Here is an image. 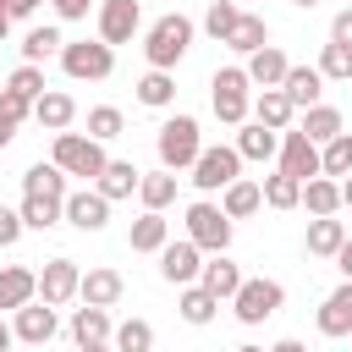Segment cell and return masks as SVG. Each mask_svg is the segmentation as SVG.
Segmentation results:
<instances>
[{
  "instance_id": "obj_1",
  "label": "cell",
  "mask_w": 352,
  "mask_h": 352,
  "mask_svg": "<svg viewBox=\"0 0 352 352\" xmlns=\"http://www.w3.org/2000/svg\"><path fill=\"white\" fill-rule=\"evenodd\" d=\"M187 44H192V22H187L182 11H165V16L148 28L143 55H148V66H154V72H170V66L187 55Z\"/></svg>"
},
{
  "instance_id": "obj_2",
  "label": "cell",
  "mask_w": 352,
  "mask_h": 352,
  "mask_svg": "<svg viewBox=\"0 0 352 352\" xmlns=\"http://www.w3.org/2000/svg\"><path fill=\"white\" fill-rule=\"evenodd\" d=\"M160 165L176 176V170H192V160L204 154V138H198V121L192 116H170L165 126H160Z\"/></svg>"
},
{
  "instance_id": "obj_3",
  "label": "cell",
  "mask_w": 352,
  "mask_h": 352,
  "mask_svg": "<svg viewBox=\"0 0 352 352\" xmlns=\"http://www.w3.org/2000/svg\"><path fill=\"white\" fill-rule=\"evenodd\" d=\"M60 66L77 82H104L116 72V50L99 44V38H77V44H60Z\"/></svg>"
},
{
  "instance_id": "obj_4",
  "label": "cell",
  "mask_w": 352,
  "mask_h": 352,
  "mask_svg": "<svg viewBox=\"0 0 352 352\" xmlns=\"http://www.w3.org/2000/svg\"><path fill=\"white\" fill-rule=\"evenodd\" d=\"M236 176H242V154H236L231 143H214V148H204V154L192 160V187H198V192H226Z\"/></svg>"
},
{
  "instance_id": "obj_5",
  "label": "cell",
  "mask_w": 352,
  "mask_h": 352,
  "mask_svg": "<svg viewBox=\"0 0 352 352\" xmlns=\"http://www.w3.org/2000/svg\"><path fill=\"white\" fill-rule=\"evenodd\" d=\"M280 302H286V286L280 280H248L242 275V286H236V297H231V308H236V319L242 324H264L270 314H280Z\"/></svg>"
},
{
  "instance_id": "obj_6",
  "label": "cell",
  "mask_w": 352,
  "mask_h": 352,
  "mask_svg": "<svg viewBox=\"0 0 352 352\" xmlns=\"http://www.w3.org/2000/svg\"><path fill=\"white\" fill-rule=\"evenodd\" d=\"M209 88H214V116H220L226 126H242L248 110H253V99H248V88H253L248 72H242V66H226V72H214Z\"/></svg>"
},
{
  "instance_id": "obj_7",
  "label": "cell",
  "mask_w": 352,
  "mask_h": 352,
  "mask_svg": "<svg viewBox=\"0 0 352 352\" xmlns=\"http://www.w3.org/2000/svg\"><path fill=\"white\" fill-rule=\"evenodd\" d=\"M50 165H60L66 176H99L104 170V148L94 143V138H82V132H55V160Z\"/></svg>"
},
{
  "instance_id": "obj_8",
  "label": "cell",
  "mask_w": 352,
  "mask_h": 352,
  "mask_svg": "<svg viewBox=\"0 0 352 352\" xmlns=\"http://www.w3.org/2000/svg\"><path fill=\"white\" fill-rule=\"evenodd\" d=\"M187 242L198 253H226L231 248V220L214 209V204H192L187 209Z\"/></svg>"
},
{
  "instance_id": "obj_9",
  "label": "cell",
  "mask_w": 352,
  "mask_h": 352,
  "mask_svg": "<svg viewBox=\"0 0 352 352\" xmlns=\"http://www.w3.org/2000/svg\"><path fill=\"white\" fill-rule=\"evenodd\" d=\"M198 270H204V253H198L187 236L160 248V275H165L170 286H198Z\"/></svg>"
},
{
  "instance_id": "obj_10",
  "label": "cell",
  "mask_w": 352,
  "mask_h": 352,
  "mask_svg": "<svg viewBox=\"0 0 352 352\" xmlns=\"http://www.w3.org/2000/svg\"><path fill=\"white\" fill-rule=\"evenodd\" d=\"M77 280H82V270H77L72 258H50L44 275H38V302H44V308L72 302V297H77Z\"/></svg>"
},
{
  "instance_id": "obj_11",
  "label": "cell",
  "mask_w": 352,
  "mask_h": 352,
  "mask_svg": "<svg viewBox=\"0 0 352 352\" xmlns=\"http://www.w3.org/2000/svg\"><path fill=\"white\" fill-rule=\"evenodd\" d=\"M138 22H143V11H138V0H104L99 6V44H126L132 33H138Z\"/></svg>"
},
{
  "instance_id": "obj_12",
  "label": "cell",
  "mask_w": 352,
  "mask_h": 352,
  "mask_svg": "<svg viewBox=\"0 0 352 352\" xmlns=\"http://www.w3.org/2000/svg\"><path fill=\"white\" fill-rule=\"evenodd\" d=\"M60 220H72L77 231H104V226H110V204H104L94 187H82V192H66Z\"/></svg>"
},
{
  "instance_id": "obj_13",
  "label": "cell",
  "mask_w": 352,
  "mask_h": 352,
  "mask_svg": "<svg viewBox=\"0 0 352 352\" xmlns=\"http://www.w3.org/2000/svg\"><path fill=\"white\" fill-rule=\"evenodd\" d=\"M280 176H292V182H314L319 176V148L302 132H286L280 138Z\"/></svg>"
},
{
  "instance_id": "obj_14",
  "label": "cell",
  "mask_w": 352,
  "mask_h": 352,
  "mask_svg": "<svg viewBox=\"0 0 352 352\" xmlns=\"http://www.w3.org/2000/svg\"><path fill=\"white\" fill-rule=\"evenodd\" d=\"M138 176H143V170H138L132 160H104V170L94 176V192H99L104 204H116V198H132V192H138Z\"/></svg>"
},
{
  "instance_id": "obj_15",
  "label": "cell",
  "mask_w": 352,
  "mask_h": 352,
  "mask_svg": "<svg viewBox=\"0 0 352 352\" xmlns=\"http://www.w3.org/2000/svg\"><path fill=\"white\" fill-rule=\"evenodd\" d=\"M55 330H60V324H55V308H44V302H28V308H16V324H11V336H16V341H28V346H44Z\"/></svg>"
},
{
  "instance_id": "obj_16",
  "label": "cell",
  "mask_w": 352,
  "mask_h": 352,
  "mask_svg": "<svg viewBox=\"0 0 352 352\" xmlns=\"http://www.w3.org/2000/svg\"><path fill=\"white\" fill-rule=\"evenodd\" d=\"M280 94L292 99V110H314V104H319V94H324L319 66H292V72H286V82H280Z\"/></svg>"
},
{
  "instance_id": "obj_17",
  "label": "cell",
  "mask_w": 352,
  "mask_h": 352,
  "mask_svg": "<svg viewBox=\"0 0 352 352\" xmlns=\"http://www.w3.org/2000/svg\"><path fill=\"white\" fill-rule=\"evenodd\" d=\"M72 116H77V104H72V94H60V88H44V94L33 99V121H38L44 132H66Z\"/></svg>"
},
{
  "instance_id": "obj_18",
  "label": "cell",
  "mask_w": 352,
  "mask_h": 352,
  "mask_svg": "<svg viewBox=\"0 0 352 352\" xmlns=\"http://www.w3.org/2000/svg\"><path fill=\"white\" fill-rule=\"evenodd\" d=\"M121 292H126V286H121V275H116V270H88V275L77 280V297H82L88 308H116V302H121Z\"/></svg>"
},
{
  "instance_id": "obj_19",
  "label": "cell",
  "mask_w": 352,
  "mask_h": 352,
  "mask_svg": "<svg viewBox=\"0 0 352 352\" xmlns=\"http://www.w3.org/2000/svg\"><path fill=\"white\" fill-rule=\"evenodd\" d=\"M33 297H38V275L22 270V264H6V270H0V308L16 314V308H28Z\"/></svg>"
},
{
  "instance_id": "obj_20",
  "label": "cell",
  "mask_w": 352,
  "mask_h": 352,
  "mask_svg": "<svg viewBox=\"0 0 352 352\" xmlns=\"http://www.w3.org/2000/svg\"><path fill=\"white\" fill-rule=\"evenodd\" d=\"M242 72H248V82H258V88H280V82H286V72H292V60H286L275 44H264L258 55H248V66H242Z\"/></svg>"
},
{
  "instance_id": "obj_21",
  "label": "cell",
  "mask_w": 352,
  "mask_h": 352,
  "mask_svg": "<svg viewBox=\"0 0 352 352\" xmlns=\"http://www.w3.org/2000/svg\"><path fill=\"white\" fill-rule=\"evenodd\" d=\"M198 286H204L214 302H220V297H236V286H242V270H236L226 253H214V258L198 270Z\"/></svg>"
},
{
  "instance_id": "obj_22",
  "label": "cell",
  "mask_w": 352,
  "mask_h": 352,
  "mask_svg": "<svg viewBox=\"0 0 352 352\" xmlns=\"http://www.w3.org/2000/svg\"><path fill=\"white\" fill-rule=\"evenodd\" d=\"M346 330H352V280H341L319 308V336H346Z\"/></svg>"
},
{
  "instance_id": "obj_23",
  "label": "cell",
  "mask_w": 352,
  "mask_h": 352,
  "mask_svg": "<svg viewBox=\"0 0 352 352\" xmlns=\"http://www.w3.org/2000/svg\"><path fill=\"white\" fill-rule=\"evenodd\" d=\"M22 192L28 198H55V204H66V170L60 165H28V176H22Z\"/></svg>"
},
{
  "instance_id": "obj_24",
  "label": "cell",
  "mask_w": 352,
  "mask_h": 352,
  "mask_svg": "<svg viewBox=\"0 0 352 352\" xmlns=\"http://www.w3.org/2000/svg\"><path fill=\"white\" fill-rule=\"evenodd\" d=\"M126 242H132V253H160V248L170 242V226H165V214H154V209H143V214L132 220V231H126Z\"/></svg>"
},
{
  "instance_id": "obj_25",
  "label": "cell",
  "mask_w": 352,
  "mask_h": 352,
  "mask_svg": "<svg viewBox=\"0 0 352 352\" xmlns=\"http://www.w3.org/2000/svg\"><path fill=\"white\" fill-rule=\"evenodd\" d=\"M242 160H270V154H280V132H270V126H258V121H242V132H236V143H231Z\"/></svg>"
},
{
  "instance_id": "obj_26",
  "label": "cell",
  "mask_w": 352,
  "mask_h": 352,
  "mask_svg": "<svg viewBox=\"0 0 352 352\" xmlns=\"http://www.w3.org/2000/svg\"><path fill=\"white\" fill-rule=\"evenodd\" d=\"M72 341L77 346H99V341H110V308H77L72 314Z\"/></svg>"
},
{
  "instance_id": "obj_27",
  "label": "cell",
  "mask_w": 352,
  "mask_h": 352,
  "mask_svg": "<svg viewBox=\"0 0 352 352\" xmlns=\"http://www.w3.org/2000/svg\"><path fill=\"white\" fill-rule=\"evenodd\" d=\"M253 116H258V126H270V132H286L297 110H292V99H286L280 88H264V94L253 99Z\"/></svg>"
},
{
  "instance_id": "obj_28",
  "label": "cell",
  "mask_w": 352,
  "mask_h": 352,
  "mask_svg": "<svg viewBox=\"0 0 352 352\" xmlns=\"http://www.w3.org/2000/svg\"><path fill=\"white\" fill-rule=\"evenodd\" d=\"M314 148H324L330 138H341V110H330V104H314V110H302V126H297Z\"/></svg>"
},
{
  "instance_id": "obj_29",
  "label": "cell",
  "mask_w": 352,
  "mask_h": 352,
  "mask_svg": "<svg viewBox=\"0 0 352 352\" xmlns=\"http://www.w3.org/2000/svg\"><path fill=\"white\" fill-rule=\"evenodd\" d=\"M258 204H264L258 182H242V176H236V182H231V187L220 192V214H226V220H248V214H253Z\"/></svg>"
},
{
  "instance_id": "obj_30",
  "label": "cell",
  "mask_w": 352,
  "mask_h": 352,
  "mask_svg": "<svg viewBox=\"0 0 352 352\" xmlns=\"http://www.w3.org/2000/svg\"><path fill=\"white\" fill-rule=\"evenodd\" d=\"M226 44H231V50H242V55H258V50L270 44V22H264V16H253V11H242Z\"/></svg>"
},
{
  "instance_id": "obj_31",
  "label": "cell",
  "mask_w": 352,
  "mask_h": 352,
  "mask_svg": "<svg viewBox=\"0 0 352 352\" xmlns=\"http://www.w3.org/2000/svg\"><path fill=\"white\" fill-rule=\"evenodd\" d=\"M302 204H308V214H314V220L336 214V209H341V182H330V176H314V182H302Z\"/></svg>"
},
{
  "instance_id": "obj_32",
  "label": "cell",
  "mask_w": 352,
  "mask_h": 352,
  "mask_svg": "<svg viewBox=\"0 0 352 352\" xmlns=\"http://www.w3.org/2000/svg\"><path fill=\"white\" fill-rule=\"evenodd\" d=\"M346 242V226L336 220V214H324V220H308V253L314 258H336V248Z\"/></svg>"
},
{
  "instance_id": "obj_33",
  "label": "cell",
  "mask_w": 352,
  "mask_h": 352,
  "mask_svg": "<svg viewBox=\"0 0 352 352\" xmlns=\"http://www.w3.org/2000/svg\"><path fill=\"white\" fill-rule=\"evenodd\" d=\"M138 198H143V209H165L170 198H176V176L170 170H154V176H138Z\"/></svg>"
},
{
  "instance_id": "obj_34",
  "label": "cell",
  "mask_w": 352,
  "mask_h": 352,
  "mask_svg": "<svg viewBox=\"0 0 352 352\" xmlns=\"http://www.w3.org/2000/svg\"><path fill=\"white\" fill-rule=\"evenodd\" d=\"M258 192H264V204H270V209H297V204H302V182L280 176V170H275V176H264V182H258Z\"/></svg>"
},
{
  "instance_id": "obj_35",
  "label": "cell",
  "mask_w": 352,
  "mask_h": 352,
  "mask_svg": "<svg viewBox=\"0 0 352 352\" xmlns=\"http://www.w3.org/2000/svg\"><path fill=\"white\" fill-rule=\"evenodd\" d=\"M110 346H116V352H148V346H154V324H148V319H126V324L110 330Z\"/></svg>"
},
{
  "instance_id": "obj_36",
  "label": "cell",
  "mask_w": 352,
  "mask_h": 352,
  "mask_svg": "<svg viewBox=\"0 0 352 352\" xmlns=\"http://www.w3.org/2000/svg\"><path fill=\"white\" fill-rule=\"evenodd\" d=\"M346 170H352V132H341L319 148V176H346Z\"/></svg>"
},
{
  "instance_id": "obj_37",
  "label": "cell",
  "mask_w": 352,
  "mask_h": 352,
  "mask_svg": "<svg viewBox=\"0 0 352 352\" xmlns=\"http://www.w3.org/2000/svg\"><path fill=\"white\" fill-rule=\"evenodd\" d=\"M28 116H33V104H28V99H16L11 88H0V148L16 138V126H22Z\"/></svg>"
},
{
  "instance_id": "obj_38",
  "label": "cell",
  "mask_w": 352,
  "mask_h": 352,
  "mask_svg": "<svg viewBox=\"0 0 352 352\" xmlns=\"http://www.w3.org/2000/svg\"><path fill=\"white\" fill-rule=\"evenodd\" d=\"M176 308H182V319H187V324H209L220 302H214L204 286H182V302H176Z\"/></svg>"
},
{
  "instance_id": "obj_39",
  "label": "cell",
  "mask_w": 352,
  "mask_h": 352,
  "mask_svg": "<svg viewBox=\"0 0 352 352\" xmlns=\"http://www.w3.org/2000/svg\"><path fill=\"white\" fill-rule=\"evenodd\" d=\"M60 44H66V38H60L55 28H33V33L22 38V55H28V66H38V60H50V55H60Z\"/></svg>"
},
{
  "instance_id": "obj_40",
  "label": "cell",
  "mask_w": 352,
  "mask_h": 352,
  "mask_svg": "<svg viewBox=\"0 0 352 352\" xmlns=\"http://www.w3.org/2000/svg\"><path fill=\"white\" fill-rule=\"evenodd\" d=\"M138 99H143L148 110H165V104L176 99V82H170V72H148V77L138 82Z\"/></svg>"
},
{
  "instance_id": "obj_41",
  "label": "cell",
  "mask_w": 352,
  "mask_h": 352,
  "mask_svg": "<svg viewBox=\"0 0 352 352\" xmlns=\"http://www.w3.org/2000/svg\"><path fill=\"white\" fill-rule=\"evenodd\" d=\"M16 214H22V226L50 231V226L60 220V204H55V198H28V192H22V209H16Z\"/></svg>"
},
{
  "instance_id": "obj_42",
  "label": "cell",
  "mask_w": 352,
  "mask_h": 352,
  "mask_svg": "<svg viewBox=\"0 0 352 352\" xmlns=\"http://www.w3.org/2000/svg\"><path fill=\"white\" fill-rule=\"evenodd\" d=\"M319 77L352 82V50H346V44H324V50H319Z\"/></svg>"
},
{
  "instance_id": "obj_43",
  "label": "cell",
  "mask_w": 352,
  "mask_h": 352,
  "mask_svg": "<svg viewBox=\"0 0 352 352\" xmlns=\"http://www.w3.org/2000/svg\"><path fill=\"white\" fill-rule=\"evenodd\" d=\"M88 138H94V143L121 138V110H116V104H94V110H88Z\"/></svg>"
},
{
  "instance_id": "obj_44",
  "label": "cell",
  "mask_w": 352,
  "mask_h": 352,
  "mask_svg": "<svg viewBox=\"0 0 352 352\" xmlns=\"http://www.w3.org/2000/svg\"><path fill=\"white\" fill-rule=\"evenodd\" d=\"M236 16H242V11H236L231 0H214V6L204 11V28H209V33H214V38L226 44V38H231V28H236Z\"/></svg>"
},
{
  "instance_id": "obj_45",
  "label": "cell",
  "mask_w": 352,
  "mask_h": 352,
  "mask_svg": "<svg viewBox=\"0 0 352 352\" xmlns=\"http://www.w3.org/2000/svg\"><path fill=\"white\" fill-rule=\"evenodd\" d=\"M6 88H11L16 99H28V104H33V99L44 94V72H38V66H16V72L6 77Z\"/></svg>"
},
{
  "instance_id": "obj_46",
  "label": "cell",
  "mask_w": 352,
  "mask_h": 352,
  "mask_svg": "<svg viewBox=\"0 0 352 352\" xmlns=\"http://www.w3.org/2000/svg\"><path fill=\"white\" fill-rule=\"evenodd\" d=\"M22 231H28V226H22V214H16V209H6V204H0V248H11V242H16V236H22Z\"/></svg>"
},
{
  "instance_id": "obj_47",
  "label": "cell",
  "mask_w": 352,
  "mask_h": 352,
  "mask_svg": "<svg viewBox=\"0 0 352 352\" xmlns=\"http://www.w3.org/2000/svg\"><path fill=\"white\" fill-rule=\"evenodd\" d=\"M330 44H346V50H352V6H346V11L330 22Z\"/></svg>"
},
{
  "instance_id": "obj_48",
  "label": "cell",
  "mask_w": 352,
  "mask_h": 352,
  "mask_svg": "<svg viewBox=\"0 0 352 352\" xmlns=\"http://www.w3.org/2000/svg\"><path fill=\"white\" fill-rule=\"evenodd\" d=\"M50 6H55L60 22H82V16H88V0H50Z\"/></svg>"
},
{
  "instance_id": "obj_49",
  "label": "cell",
  "mask_w": 352,
  "mask_h": 352,
  "mask_svg": "<svg viewBox=\"0 0 352 352\" xmlns=\"http://www.w3.org/2000/svg\"><path fill=\"white\" fill-rule=\"evenodd\" d=\"M336 270H341V275H346V280H352V236H346V242H341V248H336Z\"/></svg>"
},
{
  "instance_id": "obj_50",
  "label": "cell",
  "mask_w": 352,
  "mask_h": 352,
  "mask_svg": "<svg viewBox=\"0 0 352 352\" xmlns=\"http://www.w3.org/2000/svg\"><path fill=\"white\" fill-rule=\"evenodd\" d=\"M38 6H44V0H6V11H11V22H16V16H28V11H38Z\"/></svg>"
},
{
  "instance_id": "obj_51",
  "label": "cell",
  "mask_w": 352,
  "mask_h": 352,
  "mask_svg": "<svg viewBox=\"0 0 352 352\" xmlns=\"http://www.w3.org/2000/svg\"><path fill=\"white\" fill-rule=\"evenodd\" d=\"M270 352H308V346H302V341H275Z\"/></svg>"
},
{
  "instance_id": "obj_52",
  "label": "cell",
  "mask_w": 352,
  "mask_h": 352,
  "mask_svg": "<svg viewBox=\"0 0 352 352\" xmlns=\"http://www.w3.org/2000/svg\"><path fill=\"white\" fill-rule=\"evenodd\" d=\"M6 33H11V11H6V0H0V44H6Z\"/></svg>"
},
{
  "instance_id": "obj_53",
  "label": "cell",
  "mask_w": 352,
  "mask_h": 352,
  "mask_svg": "<svg viewBox=\"0 0 352 352\" xmlns=\"http://www.w3.org/2000/svg\"><path fill=\"white\" fill-rule=\"evenodd\" d=\"M6 346H11V324L0 319V352H6Z\"/></svg>"
},
{
  "instance_id": "obj_54",
  "label": "cell",
  "mask_w": 352,
  "mask_h": 352,
  "mask_svg": "<svg viewBox=\"0 0 352 352\" xmlns=\"http://www.w3.org/2000/svg\"><path fill=\"white\" fill-rule=\"evenodd\" d=\"M341 204H346V209H352V176H346V182H341Z\"/></svg>"
},
{
  "instance_id": "obj_55",
  "label": "cell",
  "mask_w": 352,
  "mask_h": 352,
  "mask_svg": "<svg viewBox=\"0 0 352 352\" xmlns=\"http://www.w3.org/2000/svg\"><path fill=\"white\" fill-rule=\"evenodd\" d=\"M77 352H116V346H110V341H99V346H77Z\"/></svg>"
},
{
  "instance_id": "obj_56",
  "label": "cell",
  "mask_w": 352,
  "mask_h": 352,
  "mask_svg": "<svg viewBox=\"0 0 352 352\" xmlns=\"http://www.w3.org/2000/svg\"><path fill=\"white\" fill-rule=\"evenodd\" d=\"M292 6H302V11H314V6H319V0H292Z\"/></svg>"
},
{
  "instance_id": "obj_57",
  "label": "cell",
  "mask_w": 352,
  "mask_h": 352,
  "mask_svg": "<svg viewBox=\"0 0 352 352\" xmlns=\"http://www.w3.org/2000/svg\"><path fill=\"white\" fill-rule=\"evenodd\" d=\"M236 352H264V346H236Z\"/></svg>"
}]
</instances>
